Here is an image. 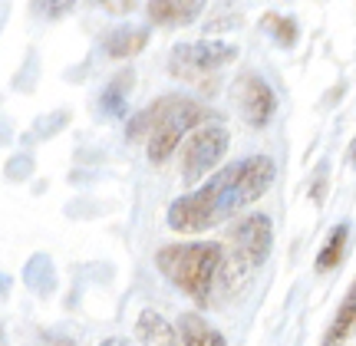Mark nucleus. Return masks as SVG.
Instances as JSON below:
<instances>
[{"instance_id":"39448f33","label":"nucleus","mask_w":356,"mask_h":346,"mask_svg":"<svg viewBox=\"0 0 356 346\" xmlns=\"http://www.w3.org/2000/svg\"><path fill=\"white\" fill-rule=\"evenodd\" d=\"M238 60V47L225 43V40H198V43H178L172 56H168V73L185 83H198V79L218 73L221 66Z\"/></svg>"},{"instance_id":"7ed1b4c3","label":"nucleus","mask_w":356,"mask_h":346,"mask_svg":"<svg viewBox=\"0 0 356 346\" xmlns=\"http://www.w3.org/2000/svg\"><path fill=\"white\" fill-rule=\"evenodd\" d=\"M208 119H215L211 109H204L202 103H195L188 96H162L152 106H145L132 122H129L126 135L139 139L145 135V152L152 165H165L168 155L175 152L181 139L188 135L191 129H202Z\"/></svg>"},{"instance_id":"423d86ee","label":"nucleus","mask_w":356,"mask_h":346,"mask_svg":"<svg viewBox=\"0 0 356 346\" xmlns=\"http://www.w3.org/2000/svg\"><path fill=\"white\" fill-rule=\"evenodd\" d=\"M231 145V135L225 126H202L191 132V139L181 142V179L195 181L208 175L225 158Z\"/></svg>"},{"instance_id":"a211bd4d","label":"nucleus","mask_w":356,"mask_h":346,"mask_svg":"<svg viewBox=\"0 0 356 346\" xmlns=\"http://www.w3.org/2000/svg\"><path fill=\"white\" fill-rule=\"evenodd\" d=\"M99 346H132L129 340H122V336H113V340H102Z\"/></svg>"},{"instance_id":"0eeeda50","label":"nucleus","mask_w":356,"mask_h":346,"mask_svg":"<svg viewBox=\"0 0 356 346\" xmlns=\"http://www.w3.org/2000/svg\"><path fill=\"white\" fill-rule=\"evenodd\" d=\"M234 103L248 119V126L264 129L277 113V92L270 90L267 79H261L257 73H248L234 83Z\"/></svg>"},{"instance_id":"9b49d317","label":"nucleus","mask_w":356,"mask_h":346,"mask_svg":"<svg viewBox=\"0 0 356 346\" xmlns=\"http://www.w3.org/2000/svg\"><path fill=\"white\" fill-rule=\"evenodd\" d=\"M178 346H228V343L204 317L181 313V320H178Z\"/></svg>"},{"instance_id":"f8f14e48","label":"nucleus","mask_w":356,"mask_h":346,"mask_svg":"<svg viewBox=\"0 0 356 346\" xmlns=\"http://www.w3.org/2000/svg\"><path fill=\"white\" fill-rule=\"evenodd\" d=\"M149 47V30L145 26H119L106 37V53L113 60H129V56H139Z\"/></svg>"},{"instance_id":"f03ea898","label":"nucleus","mask_w":356,"mask_h":346,"mask_svg":"<svg viewBox=\"0 0 356 346\" xmlns=\"http://www.w3.org/2000/svg\"><path fill=\"white\" fill-rule=\"evenodd\" d=\"M155 267L198 307H211L221 283L228 281V254L211 241L165 244L155 251Z\"/></svg>"},{"instance_id":"2eb2a0df","label":"nucleus","mask_w":356,"mask_h":346,"mask_svg":"<svg viewBox=\"0 0 356 346\" xmlns=\"http://www.w3.org/2000/svg\"><path fill=\"white\" fill-rule=\"evenodd\" d=\"M122 86H129V73L119 79V83H109V90H106V96H102V106L113 109L115 115L122 113V99H126V90H122Z\"/></svg>"},{"instance_id":"412c9836","label":"nucleus","mask_w":356,"mask_h":346,"mask_svg":"<svg viewBox=\"0 0 356 346\" xmlns=\"http://www.w3.org/2000/svg\"><path fill=\"white\" fill-rule=\"evenodd\" d=\"M0 346H7V343H3V333H0Z\"/></svg>"},{"instance_id":"ddd939ff","label":"nucleus","mask_w":356,"mask_h":346,"mask_svg":"<svg viewBox=\"0 0 356 346\" xmlns=\"http://www.w3.org/2000/svg\"><path fill=\"white\" fill-rule=\"evenodd\" d=\"M346 244H350V224H337V228L327 234L323 247H320L317 261H314V270H317V274H327V270L337 267L346 254Z\"/></svg>"},{"instance_id":"4468645a","label":"nucleus","mask_w":356,"mask_h":346,"mask_svg":"<svg viewBox=\"0 0 356 346\" xmlns=\"http://www.w3.org/2000/svg\"><path fill=\"white\" fill-rule=\"evenodd\" d=\"M261 30H267V33L277 40L280 47H293V43H297V37H300V26H297V20H293V17H284V13H274V10L261 17Z\"/></svg>"},{"instance_id":"20e7f679","label":"nucleus","mask_w":356,"mask_h":346,"mask_svg":"<svg viewBox=\"0 0 356 346\" xmlns=\"http://www.w3.org/2000/svg\"><path fill=\"white\" fill-rule=\"evenodd\" d=\"M274 244V224L267 215H244L228 228V277H241L248 270L261 267Z\"/></svg>"},{"instance_id":"f257e3e1","label":"nucleus","mask_w":356,"mask_h":346,"mask_svg":"<svg viewBox=\"0 0 356 346\" xmlns=\"http://www.w3.org/2000/svg\"><path fill=\"white\" fill-rule=\"evenodd\" d=\"M274 175H277V165L267 155H248L241 162H231L215 179L204 181L198 192L172 201L168 228L181 234L218 228L248 205H254L257 198H264L267 188L274 185Z\"/></svg>"},{"instance_id":"dca6fc26","label":"nucleus","mask_w":356,"mask_h":346,"mask_svg":"<svg viewBox=\"0 0 356 346\" xmlns=\"http://www.w3.org/2000/svg\"><path fill=\"white\" fill-rule=\"evenodd\" d=\"M73 3H76V0H33V7H37L43 17H63V13L73 10Z\"/></svg>"},{"instance_id":"1a4fd4ad","label":"nucleus","mask_w":356,"mask_h":346,"mask_svg":"<svg viewBox=\"0 0 356 346\" xmlns=\"http://www.w3.org/2000/svg\"><path fill=\"white\" fill-rule=\"evenodd\" d=\"M353 333H356V277H353V283H350V290H346L343 304L333 313L330 330L323 333V343L320 346H343Z\"/></svg>"},{"instance_id":"6e6552de","label":"nucleus","mask_w":356,"mask_h":346,"mask_svg":"<svg viewBox=\"0 0 356 346\" xmlns=\"http://www.w3.org/2000/svg\"><path fill=\"white\" fill-rule=\"evenodd\" d=\"M204 3L208 0H149L145 13L155 26H185L191 20H198Z\"/></svg>"},{"instance_id":"6ab92c4d","label":"nucleus","mask_w":356,"mask_h":346,"mask_svg":"<svg viewBox=\"0 0 356 346\" xmlns=\"http://www.w3.org/2000/svg\"><path fill=\"white\" fill-rule=\"evenodd\" d=\"M50 346H73V340H66V336H63V340H53Z\"/></svg>"},{"instance_id":"9d476101","label":"nucleus","mask_w":356,"mask_h":346,"mask_svg":"<svg viewBox=\"0 0 356 346\" xmlns=\"http://www.w3.org/2000/svg\"><path fill=\"white\" fill-rule=\"evenodd\" d=\"M136 333L142 346H178V330L159 313V310H142L136 320Z\"/></svg>"},{"instance_id":"aec40b11","label":"nucleus","mask_w":356,"mask_h":346,"mask_svg":"<svg viewBox=\"0 0 356 346\" xmlns=\"http://www.w3.org/2000/svg\"><path fill=\"white\" fill-rule=\"evenodd\" d=\"M350 158H353V165H356V139H353V149H350Z\"/></svg>"},{"instance_id":"f3484780","label":"nucleus","mask_w":356,"mask_h":346,"mask_svg":"<svg viewBox=\"0 0 356 346\" xmlns=\"http://www.w3.org/2000/svg\"><path fill=\"white\" fill-rule=\"evenodd\" d=\"M106 13H115V17H122V13H129L132 7H136V0H96Z\"/></svg>"}]
</instances>
